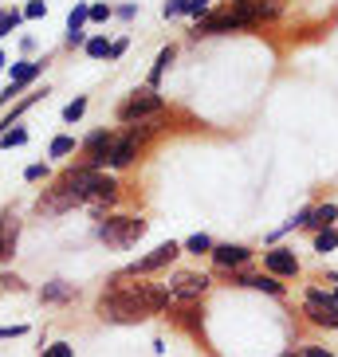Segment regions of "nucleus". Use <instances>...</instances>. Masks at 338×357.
Segmentation results:
<instances>
[{"label": "nucleus", "instance_id": "nucleus-1", "mask_svg": "<svg viewBox=\"0 0 338 357\" xmlns=\"http://www.w3.org/2000/svg\"><path fill=\"white\" fill-rule=\"evenodd\" d=\"M169 306H173V298H169L166 283H146V279L130 283L126 275L118 271L98 294L95 314L110 326H134V322H146L149 314H166Z\"/></svg>", "mask_w": 338, "mask_h": 357}, {"label": "nucleus", "instance_id": "nucleus-2", "mask_svg": "<svg viewBox=\"0 0 338 357\" xmlns=\"http://www.w3.org/2000/svg\"><path fill=\"white\" fill-rule=\"evenodd\" d=\"M149 231V220H142V216H103V220L95 224V240L103 243V248H110V252H126V248H134L142 236Z\"/></svg>", "mask_w": 338, "mask_h": 357}, {"label": "nucleus", "instance_id": "nucleus-3", "mask_svg": "<svg viewBox=\"0 0 338 357\" xmlns=\"http://www.w3.org/2000/svg\"><path fill=\"white\" fill-rule=\"evenodd\" d=\"M158 114H166V98H161L158 91H149V86L130 91L115 110V118L122 126H138V122H149V118H158Z\"/></svg>", "mask_w": 338, "mask_h": 357}, {"label": "nucleus", "instance_id": "nucleus-4", "mask_svg": "<svg viewBox=\"0 0 338 357\" xmlns=\"http://www.w3.org/2000/svg\"><path fill=\"white\" fill-rule=\"evenodd\" d=\"M115 142H118L115 130H106V126L91 130V134L79 142V161H75V165H79V169H91V173H106V165H110V153H115Z\"/></svg>", "mask_w": 338, "mask_h": 357}, {"label": "nucleus", "instance_id": "nucleus-5", "mask_svg": "<svg viewBox=\"0 0 338 357\" xmlns=\"http://www.w3.org/2000/svg\"><path fill=\"white\" fill-rule=\"evenodd\" d=\"M303 314L311 326H323V330H338V303L335 291H323V287H307L303 294Z\"/></svg>", "mask_w": 338, "mask_h": 357}, {"label": "nucleus", "instance_id": "nucleus-6", "mask_svg": "<svg viewBox=\"0 0 338 357\" xmlns=\"http://www.w3.org/2000/svg\"><path fill=\"white\" fill-rule=\"evenodd\" d=\"M166 287H169V298H173V303L189 306V303H201L205 294H209L212 279L205 271H173L166 279Z\"/></svg>", "mask_w": 338, "mask_h": 357}, {"label": "nucleus", "instance_id": "nucleus-7", "mask_svg": "<svg viewBox=\"0 0 338 357\" xmlns=\"http://www.w3.org/2000/svg\"><path fill=\"white\" fill-rule=\"evenodd\" d=\"M181 255V243L177 240H166V243H158L154 252H146L142 259H134L130 267H122V275L126 279H146V275H154V271H166V267H173V259Z\"/></svg>", "mask_w": 338, "mask_h": 357}, {"label": "nucleus", "instance_id": "nucleus-8", "mask_svg": "<svg viewBox=\"0 0 338 357\" xmlns=\"http://www.w3.org/2000/svg\"><path fill=\"white\" fill-rule=\"evenodd\" d=\"M43 67H47V59H20V63H12L8 83H4V91H0V106H12V98H20L24 86H32L43 75Z\"/></svg>", "mask_w": 338, "mask_h": 357}, {"label": "nucleus", "instance_id": "nucleus-9", "mask_svg": "<svg viewBox=\"0 0 338 357\" xmlns=\"http://www.w3.org/2000/svg\"><path fill=\"white\" fill-rule=\"evenodd\" d=\"M71 208H83V204H79L75 189L64 185V181H52V185L40 192V200H36V216H64V212H71Z\"/></svg>", "mask_w": 338, "mask_h": 357}, {"label": "nucleus", "instance_id": "nucleus-10", "mask_svg": "<svg viewBox=\"0 0 338 357\" xmlns=\"http://www.w3.org/2000/svg\"><path fill=\"white\" fill-rule=\"evenodd\" d=\"M228 32H252V20H248L240 8H233V12L205 16V20H197V28H193L197 40H201V36H228Z\"/></svg>", "mask_w": 338, "mask_h": 357}, {"label": "nucleus", "instance_id": "nucleus-11", "mask_svg": "<svg viewBox=\"0 0 338 357\" xmlns=\"http://www.w3.org/2000/svg\"><path fill=\"white\" fill-rule=\"evenodd\" d=\"M252 248H248V243H216V248H212V267H216V271H240V267H248V263H252Z\"/></svg>", "mask_w": 338, "mask_h": 357}, {"label": "nucleus", "instance_id": "nucleus-12", "mask_svg": "<svg viewBox=\"0 0 338 357\" xmlns=\"http://www.w3.org/2000/svg\"><path fill=\"white\" fill-rule=\"evenodd\" d=\"M233 283L236 287H248V291H260V294H272V298H287V287L284 279H275L267 271H233Z\"/></svg>", "mask_w": 338, "mask_h": 357}, {"label": "nucleus", "instance_id": "nucleus-13", "mask_svg": "<svg viewBox=\"0 0 338 357\" xmlns=\"http://www.w3.org/2000/svg\"><path fill=\"white\" fill-rule=\"evenodd\" d=\"M264 271L275 275V279H295L299 275V255L291 252V248H284V243H275V248L264 252Z\"/></svg>", "mask_w": 338, "mask_h": 357}, {"label": "nucleus", "instance_id": "nucleus-14", "mask_svg": "<svg viewBox=\"0 0 338 357\" xmlns=\"http://www.w3.org/2000/svg\"><path fill=\"white\" fill-rule=\"evenodd\" d=\"M16 248H20V212L4 208L0 212V263H12Z\"/></svg>", "mask_w": 338, "mask_h": 357}, {"label": "nucleus", "instance_id": "nucleus-15", "mask_svg": "<svg viewBox=\"0 0 338 357\" xmlns=\"http://www.w3.org/2000/svg\"><path fill=\"white\" fill-rule=\"evenodd\" d=\"M233 8H240L252 20V28H260V24L284 16V0H244V4H233Z\"/></svg>", "mask_w": 338, "mask_h": 357}, {"label": "nucleus", "instance_id": "nucleus-16", "mask_svg": "<svg viewBox=\"0 0 338 357\" xmlns=\"http://www.w3.org/2000/svg\"><path fill=\"white\" fill-rule=\"evenodd\" d=\"M87 20H91V4L87 0H79L71 12H67V47H83L87 43Z\"/></svg>", "mask_w": 338, "mask_h": 357}, {"label": "nucleus", "instance_id": "nucleus-17", "mask_svg": "<svg viewBox=\"0 0 338 357\" xmlns=\"http://www.w3.org/2000/svg\"><path fill=\"white\" fill-rule=\"evenodd\" d=\"M47 95H52V91L43 86V91H32V95H24L20 102H12V110H8V114H4V118H0V137L8 134L12 126H20V118L28 114V110H32L36 102H43V98H47Z\"/></svg>", "mask_w": 338, "mask_h": 357}, {"label": "nucleus", "instance_id": "nucleus-18", "mask_svg": "<svg viewBox=\"0 0 338 357\" xmlns=\"http://www.w3.org/2000/svg\"><path fill=\"white\" fill-rule=\"evenodd\" d=\"M138 158H142V146H138L134 137L118 134V142H115V153H110V165H106V169H115V173H118V169H130Z\"/></svg>", "mask_w": 338, "mask_h": 357}, {"label": "nucleus", "instance_id": "nucleus-19", "mask_svg": "<svg viewBox=\"0 0 338 357\" xmlns=\"http://www.w3.org/2000/svg\"><path fill=\"white\" fill-rule=\"evenodd\" d=\"M75 283H67V279H52V283H43L40 287V303H47V306H67V303H75Z\"/></svg>", "mask_w": 338, "mask_h": 357}, {"label": "nucleus", "instance_id": "nucleus-20", "mask_svg": "<svg viewBox=\"0 0 338 357\" xmlns=\"http://www.w3.org/2000/svg\"><path fill=\"white\" fill-rule=\"evenodd\" d=\"M335 220H338V204L335 200H323V204L311 208V220H307L303 228L307 231H323V228H335Z\"/></svg>", "mask_w": 338, "mask_h": 357}, {"label": "nucleus", "instance_id": "nucleus-21", "mask_svg": "<svg viewBox=\"0 0 338 357\" xmlns=\"http://www.w3.org/2000/svg\"><path fill=\"white\" fill-rule=\"evenodd\" d=\"M173 59H177V47H173V43L158 52V59H154V67H149V79H146L149 91H158V86H161V79H166V71H169V63H173Z\"/></svg>", "mask_w": 338, "mask_h": 357}, {"label": "nucleus", "instance_id": "nucleus-22", "mask_svg": "<svg viewBox=\"0 0 338 357\" xmlns=\"http://www.w3.org/2000/svg\"><path fill=\"white\" fill-rule=\"evenodd\" d=\"M71 153H79V142L71 134H55L47 146V158H71Z\"/></svg>", "mask_w": 338, "mask_h": 357}, {"label": "nucleus", "instance_id": "nucleus-23", "mask_svg": "<svg viewBox=\"0 0 338 357\" xmlns=\"http://www.w3.org/2000/svg\"><path fill=\"white\" fill-rule=\"evenodd\" d=\"M212 236H205V231H197V236H189V240L181 243V252H189V255H212Z\"/></svg>", "mask_w": 338, "mask_h": 357}, {"label": "nucleus", "instance_id": "nucleus-24", "mask_svg": "<svg viewBox=\"0 0 338 357\" xmlns=\"http://www.w3.org/2000/svg\"><path fill=\"white\" fill-rule=\"evenodd\" d=\"M20 24H24V12L20 8H0V40H4V36H12Z\"/></svg>", "mask_w": 338, "mask_h": 357}, {"label": "nucleus", "instance_id": "nucleus-25", "mask_svg": "<svg viewBox=\"0 0 338 357\" xmlns=\"http://www.w3.org/2000/svg\"><path fill=\"white\" fill-rule=\"evenodd\" d=\"M335 248H338V224H335V228L315 231V252H318V255H330Z\"/></svg>", "mask_w": 338, "mask_h": 357}, {"label": "nucleus", "instance_id": "nucleus-26", "mask_svg": "<svg viewBox=\"0 0 338 357\" xmlns=\"http://www.w3.org/2000/svg\"><path fill=\"white\" fill-rule=\"evenodd\" d=\"M87 102H91V98H87V95H79V98H71V102H67V106H64V114H59V118H64L67 126H75V122H79V118H83V114H87Z\"/></svg>", "mask_w": 338, "mask_h": 357}, {"label": "nucleus", "instance_id": "nucleus-27", "mask_svg": "<svg viewBox=\"0 0 338 357\" xmlns=\"http://www.w3.org/2000/svg\"><path fill=\"white\" fill-rule=\"evenodd\" d=\"M87 59H110V43H106V36H91V40L83 43Z\"/></svg>", "mask_w": 338, "mask_h": 357}, {"label": "nucleus", "instance_id": "nucleus-28", "mask_svg": "<svg viewBox=\"0 0 338 357\" xmlns=\"http://www.w3.org/2000/svg\"><path fill=\"white\" fill-rule=\"evenodd\" d=\"M24 181H28V185L52 181V169H47V161H36V165H28V169H24Z\"/></svg>", "mask_w": 338, "mask_h": 357}, {"label": "nucleus", "instance_id": "nucleus-29", "mask_svg": "<svg viewBox=\"0 0 338 357\" xmlns=\"http://www.w3.org/2000/svg\"><path fill=\"white\" fill-rule=\"evenodd\" d=\"M0 146H4V149H16V146H28V130H24V126H12V130H8V134L0 137Z\"/></svg>", "mask_w": 338, "mask_h": 357}, {"label": "nucleus", "instance_id": "nucleus-30", "mask_svg": "<svg viewBox=\"0 0 338 357\" xmlns=\"http://www.w3.org/2000/svg\"><path fill=\"white\" fill-rule=\"evenodd\" d=\"M40 357H75V349H71V342H52V346H43Z\"/></svg>", "mask_w": 338, "mask_h": 357}, {"label": "nucleus", "instance_id": "nucleus-31", "mask_svg": "<svg viewBox=\"0 0 338 357\" xmlns=\"http://www.w3.org/2000/svg\"><path fill=\"white\" fill-rule=\"evenodd\" d=\"M0 291H28V287H24V279L16 271H0Z\"/></svg>", "mask_w": 338, "mask_h": 357}, {"label": "nucleus", "instance_id": "nucleus-32", "mask_svg": "<svg viewBox=\"0 0 338 357\" xmlns=\"http://www.w3.org/2000/svg\"><path fill=\"white\" fill-rule=\"evenodd\" d=\"M209 8H212V0H189V4H185V16L201 20V16H209Z\"/></svg>", "mask_w": 338, "mask_h": 357}, {"label": "nucleus", "instance_id": "nucleus-33", "mask_svg": "<svg viewBox=\"0 0 338 357\" xmlns=\"http://www.w3.org/2000/svg\"><path fill=\"white\" fill-rule=\"evenodd\" d=\"M40 16H47V4L43 0H28L24 4V20H40Z\"/></svg>", "mask_w": 338, "mask_h": 357}, {"label": "nucleus", "instance_id": "nucleus-34", "mask_svg": "<svg viewBox=\"0 0 338 357\" xmlns=\"http://www.w3.org/2000/svg\"><path fill=\"white\" fill-rule=\"evenodd\" d=\"M185 4H189V0H166L161 16H166V20H173V16H185Z\"/></svg>", "mask_w": 338, "mask_h": 357}, {"label": "nucleus", "instance_id": "nucleus-35", "mask_svg": "<svg viewBox=\"0 0 338 357\" xmlns=\"http://www.w3.org/2000/svg\"><path fill=\"white\" fill-rule=\"evenodd\" d=\"M110 16H115V8H110V4H91V20H95V24H106Z\"/></svg>", "mask_w": 338, "mask_h": 357}, {"label": "nucleus", "instance_id": "nucleus-36", "mask_svg": "<svg viewBox=\"0 0 338 357\" xmlns=\"http://www.w3.org/2000/svg\"><path fill=\"white\" fill-rule=\"evenodd\" d=\"M28 334V326H0V342H8V337H24Z\"/></svg>", "mask_w": 338, "mask_h": 357}, {"label": "nucleus", "instance_id": "nucleus-37", "mask_svg": "<svg viewBox=\"0 0 338 357\" xmlns=\"http://www.w3.org/2000/svg\"><path fill=\"white\" fill-rule=\"evenodd\" d=\"M299 354L303 357H338V354H330V349H323V346H303Z\"/></svg>", "mask_w": 338, "mask_h": 357}, {"label": "nucleus", "instance_id": "nucleus-38", "mask_svg": "<svg viewBox=\"0 0 338 357\" xmlns=\"http://www.w3.org/2000/svg\"><path fill=\"white\" fill-rule=\"evenodd\" d=\"M126 47H130L126 40H115V43H110V59H122V55H126Z\"/></svg>", "mask_w": 338, "mask_h": 357}, {"label": "nucleus", "instance_id": "nucleus-39", "mask_svg": "<svg viewBox=\"0 0 338 357\" xmlns=\"http://www.w3.org/2000/svg\"><path fill=\"white\" fill-rule=\"evenodd\" d=\"M134 4H122V8H115V16H122V20H130V16H134Z\"/></svg>", "mask_w": 338, "mask_h": 357}, {"label": "nucleus", "instance_id": "nucleus-40", "mask_svg": "<svg viewBox=\"0 0 338 357\" xmlns=\"http://www.w3.org/2000/svg\"><path fill=\"white\" fill-rule=\"evenodd\" d=\"M4 67H8V55H4V52H0V71H4Z\"/></svg>", "mask_w": 338, "mask_h": 357}, {"label": "nucleus", "instance_id": "nucleus-41", "mask_svg": "<svg viewBox=\"0 0 338 357\" xmlns=\"http://www.w3.org/2000/svg\"><path fill=\"white\" fill-rule=\"evenodd\" d=\"M284 357H303V354H295V349H291V354H284Z\"/></svg>", "mask_w": 338, "mask_h": 357}, {"label": "nucleus", "instance_id": "nucleus-42", "mask_svg": "<svg viewBox=\"0 0 338 357\" xmlns=\"http://www.w3.org/2000/svg\"><path fill=\"white\" fill-rule=\"evenodd\" d=\"M330 291H335V303H338V287H330Z\"/></svg>", "mask_w": 338, "mask_h": 357}, {"label": "nucleus", "instance_id": "nucleus-43", "mask_svg": "<svg viewBox=\"0 0 338 357\" xmlns=\"http://www.w3.org/2000/svg\"><path fill=\"white\" fill-rule=\"evenodd\" d=\"M233 4H244V0H233Z\"/></svg>", "mask_w": 338, "mask_h": 357}]
</instances>
